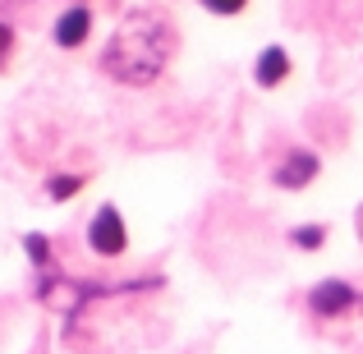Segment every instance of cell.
Here are the masks:
<instances>
[{"instance_id":"1","label":"cell","mask_w":363,"mask_h":354,"mask_svg":"<svg viewBox=\"0 0 363 354\" xmlns=\"http://www.w3.org/2000/svg\"><path fill=\"white\" fill-rule=\"evenodd\" d=\"M175 46H179V33L161 9H133L116 28V37L106 42V51H101V70L111 79L129 83V88H143L166 70Z\"/></svg>"},{"instance_id":"2","label":"cell","mask_w":363,"mask_h":354,"mask_svg":"<svg viewBox=\"0 0 363 354\" xmlns=\"http://www.w3.org/2000/svg\"><path fill=\"white\" fill-rule=\"evenodd\" d=\"M124 244H129V235H124V221L116 207H97V216H92L88 226V248L101 258H120Z\"/></svg>"},{"instance_id":"3","label":"cell","mask_w":363,"mask_h":354,"mask_svg":"<svg viewBox=\"0 0 363 354\" xmlns=\"http://www.w3.org/2000/svg\"><path fill=\"white\" fill-rule=\"evenodd\" d=\"M359 290L354 285H345V281H322V285H313L308 290V309L318 313V318H340V313H350V309H359Z\"/></svg>"},{"instance_id":"4","label":"cell","mask_w":363,"mask_h":354,"mask_svg":"<svg viewBox=\"0 0 363 354\" xmlns=\"http://www.w3.org/2000/svg\"><path fill=\"white\" fill-rule=\"evenodd\" d=\"M313 175H318V157H313V152H290L285 166L276 170V184L281 189H303Z\"/></svg>"},{"instance_id":"5","label":"cell","mask_w":363,"mask_h":354,"mask_svg":"<svg viewBox=\"0 0 363 354\" xmlns=\"http://www.w3.org/2000/svg\"><path fill=\"white\" fill-rule=\"evenodd\" d=\"M88 28H92V14L83 5H74V9H65V14L55 18V42L60 46H79L83 37H88Z\"/></svg>"},{"instance_id":"6","label":"cell","mask_w":363,"mask_h":354,"mask_svg":"<svg viewBox=\"0 0 363 354\" xmlns=\"http://www.w3.org/2000/svg\"><path fill=\"white\" fill-rule=\"evenodd\" d=\"M285 74H290V55H285L281 46H267V51L257 55L253 79L262 83V88H276V83H285Z\"/></svg>"},{"instance_id":"7","label":"cell","mask_w":363,"mask_h":354,"mask_svg":"<svg viewBox=\"0 0 363 354\" xmlns=\"http://www.w3.org/2000/svg\"><path fill=\"white\" fill-rule=\"evenodd\" d=\"M23 248H28V258H33L37 267H51V244H46V235H28Z\"/></svg>"},{"instance_id":"8","label":"cell","mask_w":363,"mask_h":354,"mask_svg":"<svg viewBox=\"0 0 363 354\" xmlns=\"http://www.w3.org/2000/svg\"><path fill=\"white\" fill-rule=\"evenodd\" d=\"M290 239H294L299 248H318L322 239H327V226H299V231H294Z\"/></svg>"},{"instance_id":"9","label":"cell","mask_w":363,"mask_h":354,"mask_svg":"<svg viewBox=\"0 0 363 354\" xmlns=\"http://www.w3.org/2000/svg\"><path fill=\"white\" fill-rule=\"evenodd\" d=\"M46 189H51V198H69V194H79V189H83V179L79 175H55Z\"/></svg>"},{"instance_id":"10","label":"cell","mask_w":363,"mask_h":354,"mask_svg":"<svg viewBox=\"0 0 363 354\" xmlns=\"http://www.w3.org/2000/svg\"><path fill=\"white\" fill-rule=\"evenodd\" d=\"M207 9H212V14H240V9L248 5V0H203Z\"/></svg>"},{"instance_id":"11","label":"cell","mask_w":363,"mask_h":354,"mask_svg":"<svg viewBox=\"0 0 363 354\" xmlns=\"http://www.w3.org/2000/svg\"><path fill=\"white\" fill-rule=\"evenodd\" d=\"M9 46H14V33H9V23H0V60L9 55Z\"/></svg>"},{"instance_id":"12","label":"cell","mask_w":363,"mask_h":354,"mask_svg":"<svg viewBox=\"0 0 363 354\" xmlns=\"http://www.w3.org/2000/svg\"><path fill=\"white\" fill-rule=\"evenodd\" d=\"M354 226H359V239H363V207H359V216H354Z\"/></svg>"}]
</instances>
